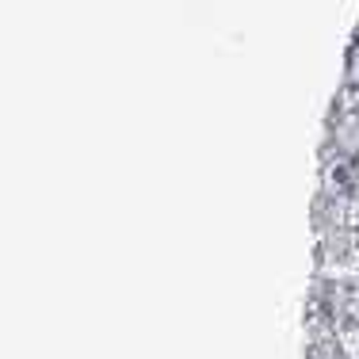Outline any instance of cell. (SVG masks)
<instances>
[{
  "instance_id": "cell-1",
  "label": "cell",
  "mask_w": 359,
  "mask_h": 359,
  "mask_svg": "<svg viewBox=\"0 0 359 359\" xmlns=\"http://www.w3.org/2000/svg\"><path fill=\"white\" fill-rule=\"evenodd\" d=\"M340 344H344L348 359H359V329H344L340 332Z\"/></svg>"
}]
</instances>
